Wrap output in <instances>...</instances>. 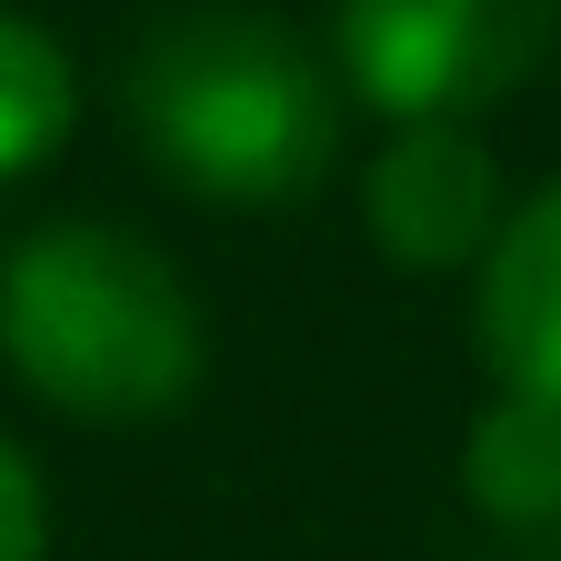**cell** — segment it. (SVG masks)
<instances>
[{"label": "cell", "mask_w": 561, "mask_h": 561, "mask_svg": "<svg viewBox=\"0 0 561 561\" xmlns=\"http://www.w3.org/2000/svg\"><path fill=\"white\" fill-rule=\"evenodd\" d=\"M341 70L291 21L241 0H181L130 41L121 111L171 191L221 210H280L341 161Z\"/></svg>", "instance_id": "obj_1"}, {"label": "cell", "mask_w": 561, "mask_h": 561, "mask_svg": "<svg viewBox=\"0 0 561 561\" xmlns=\"http://www.w3.org/2000/svg\"><path fill=\"white\" fill-rule=\"evenodd\" d=\"M0 362L81 432H140L191 411L210 321L181 261L130 221H41L0 261Z\"/></svg>", "instance_id": "obj_2"}, {"label": "cell", "mask_w": 561, "mask_h": 561, "mask_svg": "<svg viewBox=\"0 0 561 561\" xmlns=\"http://www.w3.org/2000/svg\"><path fill=\"white\" fill-rule=\"evenodd\" d=\"M561 0H331V70L381 121H481L541 81Z\"/></svg>", "instance_id": "obj_3"}, {"label": "cell", "mask_w": 561, "mask_h": 561, "mask_svg": "<svg viewBox=\"0 0 561 561\" xmlns=\"http://www.w3.org/2000/svg\"><path fill=\"white\" fill-rule=\"evenodd\" d=\"M491 221H502V161L481 121H391L362 161V231L391 271H471Z\"/></svg>", "instance_id": "obj_4"}, {"label": "cell", "mask_w": 561, "mask_h": 561, "mask_svg": "<svg viewBox=\"0 0 561 561\" xmlns=\"http://www.w3.org/2000/svg\"><path fill=\"white\" fill-rule=\"evenodd\" d=\"M471 351L491 391L561 401V181L502 201L471 261Z\"/></svg>", "instance_id": "obj_5"}, {"label": "cell", "mask_w": 561, "mask_h": 561, "mask_svg": "<svg viewBox=\"0 0 561 561\" xmlns=\"http://www.w3.org/2000/svg\"><path fill=\"white\" fill-rule=\"evenodd\" d=\"M461 491L481 522L502 531H541L561 522V401L531 391H491L461 432Z\"/></svg>", "instance_id": "obj_6"}, {"label": "cell", "mask_w": 561, "mask_h": 561, "mask_svg": "<svg viewBox=\"0 0 561 561\" xmlns=\"http://www.w3.org/2000/svg\"><path fill=\"white\" fill-rule=\"evenodd\" d=\"M81 130V60L31 11H0V181H41Z\"/></svg>", "instance_id": "obj_7"}, {"label": "cell", "mask_w": 561, "mask_h": 561, "mask_svg": "<svg viewBox=\"0 0 561 561\" xmlns=\"http://www.w3.org/2000/svg\"><path fill=\"white\" fill-rule=\"evenodd\" d=\"M0 561H50V491L11 432H0Z\"/></svg>", "instance_id": "obj_8"}]
</instances>
